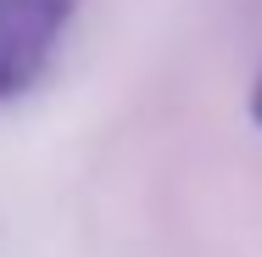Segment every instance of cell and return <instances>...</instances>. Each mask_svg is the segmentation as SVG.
<instances>
[{
    "instance_id": "obj_1",
    "label": "cell",
    "mask_w": 262,
    "mask_h": 257,
    "mask_svg": "<svg viewBox=\"0 0 262 257\" xmlns=\"http://www.w3.org/2000/svg\"><path fill=\"white\" fill-rule=\"evenodd\" d=\"M73 0H0V101L34 90L67 34Z\"/></svg>"
},
{
    "instance_id": "obj_2",
    "label": "cell",
    "mask_w": 262,
    "mask_h": 257,
    "mask_svg": "<svg viewBox=\"0 0 262 257\" xmlns=\"http://www.w3.org/2000/svg\"><path fill=\"white\" fill-rule=\"evenodd\" d=\"M251 117L262 123V78H257V90H251Z\"/></svg>"
}]
</instances>
